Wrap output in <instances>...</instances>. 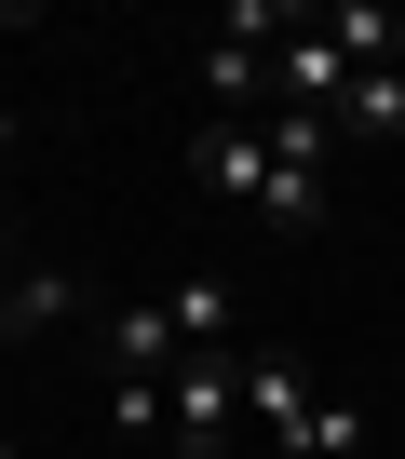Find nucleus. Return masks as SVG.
Instances as JSON below:
<instances>
[{
	"instance_id": "obj_1",
	"label": "nucleus",
	"mask_w": 405,
	"mask_h": 459,
	"mask_svg": "<svg viewBox=\"0 0 405 459\" xmlns=\"http://www.w3.org/2000/svg\"><path fill=\"white\" fill-rule=\"evenodd\" d=\"M324 149H338V122H311V108L202 122L189 135V189L230 203V216H257V230H324Z\"/></svg>"
},
{
	"instance_id": "obj_2",
	"label": "nucleus",
	"mask_w": 405,
	"mask_h": 459,
	"mask_svg": "<svg viewBox=\"0 0 405 459\" xmlns=\"http://www.w3.org/2000/svg\"><path fill=\"white\" fill-rule=\"evenodd\" d=\"M230 365H244V432H257L271 459H351V446H365V419L324 405L297 351H230Z\"/></svg>"
},
{
	"instance_id": "obj_3",
	"label": "nucleus",
	"mask_w": 405,
	"mask_h": 459,
	"mask_svg": "<svg viewBox=\"0 0 405 459\" xmlns=\"http://www.w3.org/2000/svg\"><path fill=\"white\" fill-rule=\"evenodd\" d=\"M162 446H176V459H244V446H257V432H244V365H230V351H202V365L162 378Z\"/></svg>"
},
{
	"instance_id": "obj_4",
	"label": "nucleus",
	"mask_w": 405,
	"mask_h": 459,
	"mask_svg": "<svg viewBox=\"0 0 405 459\" xmlns=\"http://www.w3.org/2000/svg\"><path fill=\"white\" fill-rule=\"evenodd\" d=\"M95 351H108V378H176V365H189V338H176L162 298H122V311L95 325Z\"/></svg>"
},
{
	"instance_id": "obj_5",
	"label": "nucleus",
	"mask_w": 405,
	"mask_h": 459,
	"mask_svg": "<svg viewBox=\"0 0 405 459\" xmlns=\"http://www.w3.org/2000/svg\"><path fill=\"white\" fill-rule=\"evenodd\" d=\"M162 311H176V338H189V365H202V351H244V298H230L217 271H189V284H162Z\"/></svg>"
},
{
	"instance_id": "obj_6",
	"label": "nucleus",
	"mask_w": 405,
	"mask_h": 459,
	"mask_svg": "<svg viewBox=\"0 0 405 459\" xmlns=\"http://www.w3.org/2000/svg\"><path fill=\"white\" fill-rule=\"evenodd\" d=\"M338 135H405V68H351V95H338Z\"/></svg>"
},
{
	"instance_id": "obj_7",
	"label": "nucleus",
	"mask_w": 405,
	"mask_h": 459,
	"mask_svg": "<svg viewBox=\"0 0 405 459\" xmlns=\"http://www.w3.org/2000/svg\"><path fill=\"white\" fill-rule=\"evenodd\" d=\"M108 432H135V446H162V378H108Z\"/></svg>"
},
{
	"instance_id": "obj_8",
	"label": "nucleus",
	"mask_w": 405,
	"mask_h": 459,
	"mask_svg": "<svg viewBox=\"0 0 405 459\" xmlns=\"http://www.w3.org/2000/svg\"><path fill=\"white\" fill-rule=\"evenodd\" d=\"M14 271H28V244H14V230H0V351L28 338V325H14Z\"/></svg>"
},
{
	"instance_id": "obj_9",
	"label": "nucleus",
	"mask_w": 405,
	"mask_h": 459,
	"mask_svg": "<svg viewBox=\"0 0 405 459\" xmlns=\"http://www.w3.org/2000/svg\"><path fill=\"white\" fill-rule=\"evenodd\" d=\"M0 459H14V446H0Z\"/></svg>"
}]
</instances>
